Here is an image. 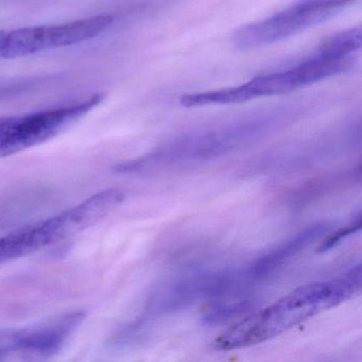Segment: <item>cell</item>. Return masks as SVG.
I'll return each instance as SVG.
<instances>
[{"label":"cell","instance_id":"obj_1","mask_svg":"<svg viewBox=\"0 0 362 362\" xmlns=\"http://www.w3.org/2000/svg\"><path fill=\"white\" fill-rule=\"evenodd\" d=\"M361 287L360 264L330 281L300 286L228 328L216 338L213 347L232 351L266 342L317 313L342 304L359 293Z\"/></svg>","mask_w":362,"mask_h":362},{"label":"cell","instance_id":"obj_2","mask_svg":"<svg viewBox=\"0 0 362 362\" xmlns=\"http://www.w3.org/2000/svg\"><path fill=\"white\" fill-rule=\"evenodd\" d=\"M357 59L349 42L336 35L326 40L317 52L294 66L258 76L234 88L186 94L182 96L180 103L185 107L239 105L264 97L289 94L327 78L347 73L355 67Z\"/></svg>","mask_w":362,"mask_h":362},{"label":"cell","instance_id":"obj_3","mask_svg":"<svg viewBox=\"0 0 362 362\" xmlns=\"http://www.w3.org/2000/svg\"><path fill=\"white\" fill-rule=\"evenodd\" d=\"M356 1L298 0L274 16L237 30L233 35V44L237 49L247 52L284 41L334 18Z\"/></svg>","mask_w":362,"mask_h":362},{"label":"cell","instance_id":"obj_4","mask_svg":"<svg viewBox=\"0 0 362 362\" xmlns=\"http://www.w3.org/2000/svg\"><path fill=\"white\" fill-rule=\"evenodd\" d=\"M94 94L71 105L22 116L0 117V158L13 156L58 136L103 101Z\"/></svg>","mask_w":362,"mask_h":362},{"label":"cell","instance_id":"obj_5","mask_svg":"<svg viewBox=\"0 0 362 362\" xmlns=\"http://www.w3.org/2000/svg\"><path fill=\"white\" fill-rule=\"evenodd\" d=\"M111 16H97L52 26L27 27L6 31L0 59H18L90 41L113 24Z\"/></svg>","mask_w":362,"mask_h":362},{"label":"cell","instance_id":"obj_6","mask_svg":"<svg viewBox=\"0 0 362 362\" xmlns=\"http://www.w3.org/2000/svg\"><path fill=\"white\" fill-rule=\"evenodd\" d=\"M245 286L239 271L199 272L158 286L146 303L148 317L170 315L207 298H220Z\"/></svg>","mask_w":362,"mask_h":362},{"label":"cell","instance_id":"obj_7","mask_svg":"<svg viewBox=\"0 0 362 362\" xmlns=\"http://www.w3.org/2000/svg\"><path fill=\"white\" fill-rule=\"evenodd\" d=\"M250 134V129L236 127L185 137L143 158L119 165L116 170L122 173H146L166 167L209 160L234 149Z\"/></svg>","mask_w":362,"mask_h":362},{"label":"cell","instance_id":"obj_8","mask_svg":"<svg viewBox=\"0 0 362 362\" xmlns=\"http://www.w3.org/2000/svg\"><path fill=\"white\" fill-rule=\"evenodd\" d=\"M86 313L74 311L49 322L23 328L0 330V357L14 353L47 357L59 353L84 321Z\"/></svg>","mask_w":362,"mask_h":362},{"label":"cell","instance_id":"obj_9","mask_svg":"<svg viewBox=\"0 0 362 362\" xmlns=\"http://www.w3.org/2000/svg\"><path fill=\"white\" fill-rule=\"evenodd\" d=\"M330 230L332 224L328 222H319L300 230L296 236L291 237L241 269L245 281H247V284L256 283L270 276L290 259L306 250L309 245L326 236Z\"/></svg>","mask_w":362,"mask_h":362},{"label":"cell","instance_id":"obj_10","mask_svg":"<svg viewBox=\"0 0 362 362\" xmlns=\"http://www.w3.org/2000/svg\"><path fill=\"white\" fill-rule=\"evenodd\" d=\"M60 241L52 218L0 237V264Z\"/></svg>","mask_w":362,"mask_h":362},{"label":"cell","instance_id":"obj_11","mask_svg":"<svg viewBox=\"0 0 362 362\" xmlns=\"http://www.w3.org/2000/svg\"><path fill=\"white\" fill-rule=\"evenodd\" d=\"M254 303L249 300H239L236 302L220 303L209 308L205 313L202 322L206 325L217 326L226 324L230 320L247 313L253 308Z\"/></svg>","mask_w":362,"mask_h":362},{"label":"cell","instance_id":"obj_12","mask_svg":"<svg viewBox=\"0 0 362 362\" xmlns=\"http://www.w3.org/2000/svg\"><path fill=\"white\" fill-rule=\"evenodd\" d=\"M361 226L362 216L361 211L359 209V211H357V213L354 214V218H351V221L346 226H342L336 232H329L326 236H324L323 240L319 243L317 251L323 253V252H327L329 250L334 249L341 241H343V239L360 230Z\"/></svg>","mask_w":362,"mask_h":362},{"label":"cell","instance_id":"obj_13","mask_svg":"<svg viewBox=\"0 0 362 362\" xmlns=\"http://www.w3.org/2000/svg\"><path fill=\"white\" fill-rule=\"evenodd\" d=\"M4 35H5V31L0 30V43H1V41H3Z\"/></svg>","mask_w":362,"mask_h":362}]
</instances>
